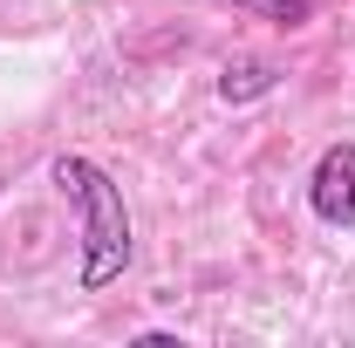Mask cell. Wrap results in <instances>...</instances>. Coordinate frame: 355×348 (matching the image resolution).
Segmentation results:
<instances>
[{"mask_svg":"<svg viewBox=\"0 0 355 348\" xmlns=\"http://www.w3.org/2000/svg\"><path fill=\"white\" fill-rule=\"evenodd\" d=\"M273 82H280L273 62H225L219 69V103H253V96H266Z\"/></svg>","mask_w":355,"mask_h":348,"instance_id":"3","label":"cell"},{"mask_svg":"<svg viewBox=\"0 0 355 348\" xmlns=\"http://www.w3.org/2000/svg\"><path fill=\"white\" fill-rule=\"evenodd\" d=\"M55 184L62 198L83 218V266H76V287L103 294L110 280H123L137 239H130V205H123V184L103 171L96 157H55Z\"/></svg>","mask_w":355,"mask_h":348,"instance_id":"1","label":"cell"},{"mask_svg":"<svg viewBox=\"0 0 355 348\" xmlns=\"http://www.w3.org/2000/svg\"><path fill=\"white\" fill-rule=\"evenodd\" d=\"M308 205H314V218L335 225V232H349V225H355V143H328V150L314 157Z\"/></svg>","mask_w":355,"mask_h":348,"instance_id":"2","label":"cell"},{"mask_svg":"<svg viewBox=\"0 0 355 348\" xmlns=\"http://www.w3.org/2000/svg\"><path fill=\"white\" fill-rule=\"evenodd\" d=\"M212 7H232L246 21H273V28H308L314 0H212Z\"/></svg>","mask_w":355,"mask_h":348,"instance_id":"4","label":"cell"}]
</instances>
